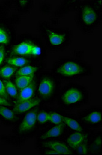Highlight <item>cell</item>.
<instances>
[{"label": "cell", "instance_id": "1", "mask_svg": "<svg viewBox=\"0 0 102 155\" xmlns=\"http://www.w3.org/2000/svg\"><path fill=\"white\" fill-rule=\"evenodd\" d=\"M13 56L22 57L34 62L43 61L47 57V48L40 36L23 33L8 48L7 57Z\"/></svg>", "mask_w": 102, "mask_h": 155}, {"label": "cell", "instance_id": "2", "mask_svg": "<svg viewBox=\"0 0 102 155\" xmlns=\"http://www.w3.org/2000/svg\"><path fill=\"white\" fill-rule=\"evenodd\" d=\"M37 29L47 50L58 52L65 50L72 42L73 34L68 28H57L50 25L48 21H40Z\"/></svg>", "mask_w": 102, "mask_h": 155}, {"label": "cell", "instance_id": "3", "mask_svg": "<svg viewBox=\"0 0 102 155\" xmlns=\"http://www.w3.org/2000/svg\"><path fill=\"white\" fill-rule=\"evenodd\" d=\"M94 69L91 64L76 58L65 57L56 60L50 71L60 80L70 81L91 76Z\"/></svg>", "mask_w": 102, "mask_h": 155}, {"label": "cell", "instance_id": "4", "mask_svg": "<svg viewBox=\"0 0 102 155\" xmlns=\"http://www.w3.org/2000/svg\"><path fill=\"white\" fill-rule=\"evenodd\" d=\"M90 101V92L84 85L69 83L62 86L58 92L56 101L60 109L73 110L80 109Z\"/></svg>", "mask_w": 102, "mask_h": 155}, {"label": "cell", "instance_id": "5", "mask_svg": "<svg viewBox=\"0 0 102 155\" xmlns=\"http://www.w3.org/2000/svg\"><path fill=\"white\" fill-rule=\"evenodd\" d=\"M75 24L84 34H92L101 23L102 12L93 4L92 1H81L76 11Z\"/></svg>", "mask_w": 102, "mask_h": 155}, {"label": "cell", "instance_id": "6", "mask_svg": "<svg viewBox=\"0 0 102 155\" xmlns=\"http://www.w3.org/2000/svg\"><path fill=\"white\" fill-rule=\"evenodd\" d=\"M61 80L50 71L43 70L36 76V96L43 104H52L61 88Z\"/></svg>", "mask_w": 102, "mask_h": 155}, {"label": "cell", "instance_id": "7", "mask_svg": "<svg viewBox=\"0 0 102 155\" xmlns=\"http://www.w3.org/2000/svg\"><path fill=\"white\" fill-rule=\"evenodd\" d=\"M41 106L22 115L17 124L13 126L12 133L27 139L36 136L39 132L37 124V114Z\"/></svg>", "mask_w": 102, "mask_h": 155}, {"label": "cell", "instance_id": "8", "mask_svg": "<svg viewBox=\"0 0 102 155\" xmlns=\"http://www.w3.org/2000/svg\"><path fill=\"white\" fill-rule=\"evenodd\" d=\"M101 106H92L78 112L76 116L84 128L94 130L101 126Z\"/></svg>", "mask_w": 102, "mask_h": 155}, {"label": "cell", "instance_id": "9", "mask_svg": "<svg viewBox=\"0 0 102 155\" xmlns=\"http://www.w3.org/2000/svg\"><path fill=\"white\" fill-rule=\"evenodd\" d=\"M69 130L68 127L63 123L47 125L38 132L36 135V141L63 139Z\"/></svg>", "mask_w": 102, "mask_h": 155}, {"label": "cell", "instance_id": "10", "mask_svg": "<svg viewBox=\"0 0 102 155\" xmlns=\"http://www.w3.org/2000/svg\"><path fill=\"white\" fill-rule=\"evenodd\" d=\"M16 26L8 19H0V45L9 47L13 45L17 38Z\"/></svg>", "mask_w": 102, "mask_h": 155}, {"label": "cell", "instance_id": "11", "mask_svg": "<svg viewBox=\"0 0 102 155\" xmlns=\"http://www.w3.org/2000/svg\"><path fill=\"white\" fill-rule=\"evenodd\" d=\"M36 148H49L58 152L60 154H73V151L69 148L63 139H52L43 141H36Z\"/></svg>", "mask_w": 102, "mask_h": 155}, {"label": "cell", "instance_id": "12", "mask_svg": "<svg viewBox=\"0 0 102 155\" xmlns=\"http://www.w3.org/2000/svg\"><path fill=\"white\" fill-rule=\"evenodd\" d=\"M94 132V130L91 129H86L81 132L69 130L63 137V140L73 151L76 147L90 137Z\"/></svg>", "mask_w": 102, "mask_h": 155}, {"label": "cell", "instance_id": "13", "mask_svg": "<svg viewBox=\"0 0 102 155\" xmlns=\"http://www.w3.org/2000/svg\"><path fill=\"white\" fill-rule=\"evenodd\" d=\"M41 105H43V103L41 99L36 96L32 99L13 104L11 108L16 114L21 116L23 114Z\"/></svg>", "mask_w": 102, "mask_h": 155}, {"label": "cell", "instance_id": "14", "mask_svg": "<svg viewBox=\"0 0 102 155\" xmlns=\"http://www.w3.org/2000/svg\"><path fill=\"white\" fill-rule=\"evenodd\" d=\"M20 116L16 114L11 107L0 106V123L5 126H14L19 120Z\"/></svg>", "mask_w": 102, "mask_h": 155}, {"label": "cell", "instance_id": "15", "mask_svg": "<svg viewBox=\"0 0 102 155\" xmlns=\"http://www.w3.org/2000/svg\"><path fill=\"white\" fill-rule=\"evenodd\" d=\"M81 1H62L53 13V17L60 18L72 11H76L79 8Z\"/></svg>", "mask_w": 102, "mask_h": 155}, {"label": "cell", "instance_id": "16", "mask_svg": "<svg viewBox=\"0 0 102 155\" xmlns=\"http://www.w3.org/2000/svg\"><path fill=\"white\" fill-rule=\"evenodd\" d=\"M46 66V63L44 61L27 64V65L22 67L20 68H18L16 73L15 76H22V75H25V76L37 75L41 71L44 70Z\"/></svg>", "mask_w": 102, "mask_h": 155}, {"label": "cell", "instance_id": "17", "mask_svg": "<svg viewBox=\"0 0 102 155\" xmlns=\"http://www.w3.org/2000/svg\"><path fill=\"white\" fill-rule=\"evenodd\" d=\"M27 139L12 133V134H3L0 136V142L4 145L15 148H21L26 143Z\"/></svg>", "mask_w": 102, "mask_h": 155}, {"label": "cell", "instance_id": "18", "mask_svg": "<svg viewBox=\"0 0 102 155\" xmlns=\"http://www.w3.org/2000/svg\"><path fill=\"white\" fill-rule=\"evenodd\" d=\"M62 122L69 129L73 131H84L87 128H84L80 123L76 115L68 114L62 110Z\"/></svg>", "mask_w": 102, "mask_h": 155}, {"label": "cell", "instance_id": "19", "mask_svg": "<svg viewBox=\"0 0 102 155\" xmlns=\"http://www.w3.org/2000/svg\"><path fill=\"white\" fill-rule=\"evenodd\" d=\"M101 131L94 132L88 140V154L102 155Z\"/></svg>", "mask_w": 102, "mask_h": 155}, {"label": "cell", "instance_id": "20", "mask_svg": "<svg viewBox=\"0 0 102 155\" xmlns=\"http://www.w3.org/2000/svg\"><path fill=\"white\" fill-rule=\"evenodd\" d=\"M36 96V77L30 84H29L27 87L19 90L18 96L16 99V101H14L13 104H17V103L21 102L22 101L32 99Z\"/></svg>", "mask_w": 102, "mask_h": 155}, {"label": "cell", "instance_id": "21", "mask_svg": "<svg viewBox=\"0 0 102 155\" xmlns=\"http://www.w3.org/2000/svg\"><path fill=\"white\" fill-rule=\"evenodd\" d=\"M34 63H38V62H34L29 59H27L26 58H24L22 57L13 56V57H7L5 60L4 64H9V65L14 67L18 69L22 67L27 65V64Z\"/></svg>", "mask_w": 102, "mask_h": 155}, {"label": "cell", "instance_id": "22", "mask_svg": "<svg viewBox=\"0 0 102 155\" xmlns=\"http://www.w3.org/2000/svg\"><path fill=\"white\" fill-rule=\"evenodd\" d=\"M14 8L20 15L28 14L33 8V1H13Z\"/></svg>", "mask_w": 102, "mask_h": 155}, {"label": "cell", "instance_id": "23", "mask_svg": "<svg viewBox=\"0 0 102 155\" xmlns=\"http://www.w3.org/2000/svg\"><path fill=\"white\" fill-rule=\"evenodd\" d=\"M49 108L40 106L37 114V124L39 131L45 128L49 124Z\"/></svg>", "mask_w": 102, "mask_h": 155}, {"label": "cell", "instance_id": "24", "mask_svg": "<svg viewBox=\"0 0 102 155\" xmlns=\"http://www.w3.org/2000/svg\"><path fill=\"white\" fill-rule=\"evenodd\" d=\"M37 75L17 76L14 77L13 81L19 90H20L30 84L36 78Z\"/></svg>", "mask_w": 102, "mask_h": 155}, {"label": "cell", "instance_id": "25", "mask_svg": "<svg viewBox=\"0 0 102 155\" xmlns=\"http://www.w3.org/2000/svg\"><path fill=\"white\" fill-rule=\"evenodd\" d=\"M17 68L10 66L9 64H4L0 67V78L3 80H12L15 76Z\"/></svg>", "mask_w": 102, "mask_h": 155}, {"label": "cell", "instance_id": "26", "mask_svg": "<svg viewBox=\"0 0 102 155\" xmlns=\"http://www.w3.org/2000/svg\"><path fill=\"white\" fill-rule=\"evenodd\" d=\"M4 82L6 93L12 102H14L18 96L19 90L14 84L13 80H4Z\"/></svg>", "mask_w": 102, "mask_h": 155}, {"label": "cell", "instance_id": "27", "mask_svg": "<svg viewBox=\"0 0 102 155\" xmlns=\"http://www.w3.org/2000/svg\"><path fill=\"white\" fill-rule=\"evenodd\" d=\"M49 122L51 124H59L62 122V110L49 109Z\"/></svg>", "mask_w": 102, "mask_h": 155}, {"label": "cell", "instance_id": "28", "mask_svg": "<svg viewBox=\"0 0 102 155\" xmlns=\"http://www.w3.org/2000/svg\"><path fill=\"white\" fill-rule=\"evenodd\" d=\"M87 138L84 141H83L81 144L78 147H76L73 151L74 154H88V140L89 138Z\"/></svg>", "mask_w": 102, "mask_h": 155}, {"label": "cell", "instance_id": "29", "mask_svg": "<svg viewBox=\"0 0 102 155\" xmlns=\"http://www.w3.org/2000/svg\"><path fill=\"white\" fill-rule=\"evenodd\" d=\"M7 51L8 47L3 45H0V67L4 64L5 60L7 58Z\"/></svg>", "mask_w": 102, "mask_h": 155}, {"label": "cell", "instance_id": "30", "mask_svg": "<svg viewBox=\"0 0 102 155\" xmlns=\"http://www.w3.org/2000/svg\"><path fill=\"white\" fill-rule=\"evenodd\" d=\"M9 9H8L2 2L0 3V19H7L9 18Z\"/></svg>", "mask_w": 102, "mask_h": 155}, {"label": "cell", "instance_id": "31", "mask_svg": "<svg viewBox=\"0 0 102 155\" xmlns=\"http://www.w3.org/2000/svg\"><path fill=\"white\" fill-rule=\"evenodd\" d=\"M21 19H22L21 15H19V13H13V14H12L8 18V21L12 24H13L14 25H16V26L17 24H19L20 22Z\"/></svg>", "mask_w": 102, "mask_h": 155}, {"label": "cell", "instance_id": "32", "mask_svg": "<svg viewBox=\"0 0 102 155\" xmlns=\"http://www.w3.org/2000/svg\"><path fill=\"white\" fill-rule=\"evenodd\" d=\"M40 11L44 15H48L51 12L52 10V6L51 4L47 2H42L40 6Z\"/></svg>", "mask_w": 102, "mask_h": 155}, {"label": "cell", "instance_id": "33", "mask_svg": "<svg viewBox=\"0 0 102 155\" xmlns=\"http://www.w3.org/2000/svg\"><path fill=\"white\" fill-rule=\"evenodd\" d=\"M0 96H3V97H4L5 99H6L8 101H10L12 102L10 100V99L9 98V97L8 96V95L7 94V93H6L4 80L3 79H2L1 78H0Z\"/></svg>", "mask_w": 102, "mask_h": 155}, {"label": "cell", "instance_id": "34", "mask_svg": "<svg viewBox=\"0 0 102 155\" xmlns=\"http://www.w3.org/2000/svg\"><path fill=\"white\" fill-rule=\"evenodd\" d=\"M0 106H4L9 107H12L13 106V102L7 100L3 96H0Z\"/></svg>", "mask_w": 102, "mask_h": 155}, {"label": "cell", "instance_id": "35", "mask_svg": "<svg viewBox=\"0 0 102 155\" xmlns=\"http://www.w3.org/2000/svg\"><path fill=\"white\" fill-rule=\"evenodd\" d=\"M49 21V22L50 23V25H52V26H54V27H57V25H58V24L60 23L59 19L54 18V17L51 18L49 19V21Z\"/></svg>", "mask_w": 102, "mask_h": 155}, {"label": "cell", "instance_id": "36", "mask_svg": "<svg viewBox=\"0 0 102 155\" xmlns=\"http://www.w3.org/2000/svg\"><path fill=\"white\" fill-rule=\"evenodd\" d=\"M83 54H84V51L82 50H74L73 52V55L76 58L81 59V58L82 57Z\"/></svg>", "mask_w": 102, "mask_h": 155}, {"label": "cell", "instance_id": "37", "mask_svg": "<svg viewBox=\"0 0 102 155\" xmlns=\"http://www.w3.org/2000/svg\"><path fill=\"white\" fill-rule=\"evenodd\" d=\"M94 6L100 11L102 12V1L101 0H97V1H92Z\"/></svg>", "mask_w": 102, "mask_h": 155}, {"label": "cell", "instance_id": "38", "mask_svg": "<svg viewBox=\"0 0 102 155\" xmlns=\"http://www.w3.org/2000/svg\"><path fill=\"white\" fill-rule=\"evenodd\" d=\"M0 127H1V123H0Z\"/></svg>", "mask_w": 102, "mask_h": 155}]
</instances>
